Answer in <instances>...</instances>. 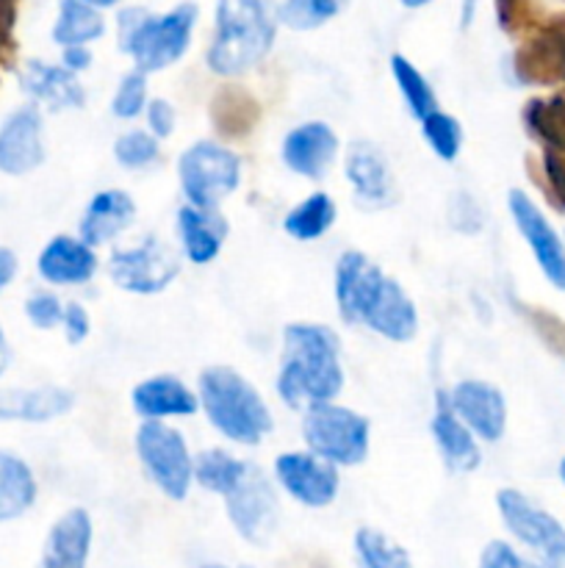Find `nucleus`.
Here are the masks:
<instances>
[{"mask_svg": "<svg viewBox=\"0 0 565 568\" xmlns=\"http://www.w3.org/2000/svg\"><path fill=\"white\" fill-rule=\"evenodd\" d=\"M332 294L343 325H360L393 344L419 336V308L397 277L360 250H343L332 272Z\"/></svg>", "mask_w": 565, "mask_h": 568, "instance_id": "obj_1", "label": "nucleus"}, {"mask_svg": "<svg viewBox=\"0 0 565 568\" xmlns=\"http://www.w3.org/2000/svg\"><path fill=\"white\" fill-rule=\"evenodd\" d=\"M341 338L332 327L319 322H288L282 327L280 369L275 392L291 410H308L314 405L336 403L343 392Z\"/></svg>", "mask_w": 565, "mask_h": 568, "instance_id": "obj_2", "label": "nucleus"}, {"mask_svg": "<svg viewBox=\"0 0 565 568\" xmlns=\"http://www.w3.org/2000/svg\"><path fill=\"white\" fill-rule=\"evenodd\" d=\"M277 28V0H216L205 64L219 78L247 75L271 53Z\"/></svg>", "mask_w": 565, "mask_h": 568, "instance_id": "obj_3", "label": "nucleus"}, {"mask_svg": "<svg viewBox=\"0 0 565 568\" xmlns=\"http://www.w3.org/2000/svg\"><path fill=\"white\" fill-rule=\"evenodd\" d=\"M197 399L208 425L227 442L258 447L275 430L264 394L233 366H205L197 377Z\"/></svg>", "mask_w": 565, "mask_h": 568, "instance_id": "obj_4", "label": "nucleus"}, {"mask_svg": "<svg viewBox=\"0 0 565 568\" xmlns=\"http://www.w3.org/2000/svg\"><path fill=\"white\" fill-rule=\"evenodd\" d=\"M197 3H181L164 14H150L147 9H122L116 17L120 28V50L131 55L133 70L153 75L177 64L192 48L194 26H197Z\"/></svg>", "mask_w": 565, "mask_h": 568, "instance_id": "obj_5", "label": "nucleus"}, {"mask_svg": "<svg viewBox=\"0 0 565 568\" xmlns=\"http://www.w3.org/2000/svg\"><path fill=\"white\" fill-rule=\"evenodd\" d=\"M299 430H302L305 449L338 469L360 466L369 458L371 422L347 405L325 403L302 410Z\"/></svg>", "mask_w": 565, "mask_h": 568, "instance_id": "obj_6", "label": "nucleus"}, {"mask_svg": "<svg viewBox=\"0 0 565 568\" xmlns=\"http://www.w3.org/2000/svg\"><path fill=\"white\" fill-rule=\"evenodd\" d=\"M177 181L186 205L219 211V205L242 186V159L216 139H199L177 159Z\"/></svg>", "mask_w": 565, "mask_h": 568, "instance_id": "obj_7", "label": "nucleus"}, {"mask_svg": "<svg viewBox=\"0 0 565 568\" xmlns=\"http://www.w3.org/2000/svg\"><path fill=\"white\" fill-rule=\"evenodd\" d=\"M133 444L147 480L166 499L183 503L194 488V455L186 436L166 422H142Z\"/></svg>", "mask_w": 565, "mask_h": 568, "instance_id": "obj_8", "label": "nucleus"}, {"mask_svg": "<svg viewBox=\"0 0 565 568\" xmlns=\"http://www.w3.org/2000/svg\"><path fill=\"white\" fill-rule=\"evenodd\" d=\"M496 510L510 536L530 552L532 568H565V527L518 488L496 491Z\"/></svg>", "mask_w": 565, "mask_h": 568, "instance_id": "obj_9", "label": "nucleus"}, {"mask_svg": "<svg viewBox=\"0 0 565 568\" xmlns=\"http://www.w3.org/2000/svg\"><path fill=\"white\" fill-rule=\"evenodd\" d=\"M181 253L164 244L161 239H144L136 247H120L111 253L109 270L111 283L127 294L150 297L161 294L181 275Z\"/></svg>", "mask_w": 565, "mask_h": 568, "instance_id": "obj_10", "label": "nucleus"}, {"mask_svg": "<svg viewBox=\"0 0 565 568\" xmlns=\"http://www.w3.org/2000/svg\"><path fill=\"white\" fill-rule=\"evenodd\" d=\"M275 483L294 499L297 505L310 510L330 508L341 491V471L338 466L316 458L308 449H294V453L277 455L271 464Z\"/></svg>", "mask_w": 565, "mask_h": 568, "instance_id": "obj_11", "label": "nucleus"}, {"mask_svg": "<svg viewBox=\"0 0 565 568\" xmlns=\"http://www.w3.org/2000/svg\"><path fill=\"white\" fill-rule=\"evenodd\" d=\"M507 209L510 216H513L515 231L521 233V239L530 247L541 275L546 277L548 286L565 292V239L554 231L541 205L521 189H510Z\"/></svg>", "mask_w": 565, "mask_h": 568, "instance_id": "obj_12", "label": "nucleus"}, {"mask_svg": "<svg viewBox=\"0 0 565 568\" xmlns=\"http://www.w3.org/2000/svg\"><path fill=\"white\" fill-rule=\"evenodd\" d=\"M225 514L233 530L253 547H266L277 530L280 508H277L275 486L266 480L258 466H249L242 486L225 497Z\"/></svg>", "mask_w": 565, "mask_h": 568, "instance_id": "obj_13", "label": "nucleus"}, {"mask_svg": "<svg viewBox=\"0 0 565 568\" xmlns=\"http://www.w3.org/2000/svg\"><path fill=\"white\" fill-rule=\"evenodd\" d=\"M513 70L530 87L565 89V11L546 17L515 50Z\"/></svg>", "mask_w": 565, "mask_h": 568, "instance_id": "obj_14", "label": "nucleus"}, {"mask_svg": "<svg viewBox=\"0 0 565 568\" xmlns=\"http://www.w3.org/2000/svg\"><path fill=\"white\" fill-rule=\"evenodd\" d=\"M449 408L476 436V442L496 444L507 430V399L502 388L480 377L458 381L446 392Z\"/></svg>", "mask_w": 565, "mask_h": 568, "instance_id": "obj_15", "label": "nucleus"}, {"mask_svg": "<svg viewBox=\"0 0 565 568\" xmlns=\"http://www.w3.org/2000/svg\"><path fill=\"white\" fill-rule=\"evenodd\" d=\"M343 175L352 186L358 205L369 211L388 209L397 200V181H393L391 161L369 139H355L343 153Z\"/></svg>", "mask_w": 565, "mask_h": 568, "instance_id": "obj_16", "label": "nucleus"}, {"mask_svg": "<svg viewBox=\"0 0 565 568\" xmlns=\"http://www.w3.org/2000/svg\"><path fill=\"white\" fill-rule=\"evenodd\" d=\"M338 133L332 131L330 122L308 120L294 125L291 131L282 136L280 159L288 172L308 181H321L338 159Z\"/></svg>", "mask_w": 565, "mask_h": 568, "instance_id": "obj_17", "label": "nucleus"}, {"mask_svg": "<svg viewBox=\"0 0 565 568\" xmlns=\"http://www.w3.org/2000/svg\"><path fill=\"white\" fill-rule=\"evenodd\" d=\"M44 164V120L37 105H22L0 122V172L31 175Z\"/></svg>", "mask_w": 565, "mask_h": 568, "instance_id": "obj_18", "label": "nucleus"}, {"mask_svg": "<svg viewBox=\"0 0 565 568\" xmlns=\"http://www.w3.org/2000/svg\"><path fill=\"white\" fill-rule=\"evenodd\" d=\"M97 270V250L89 247L81 236L59 233L37 255L39 277L50 286H86L94 281Z\"/></svg>", "mask_w": 565, "mask_h": 568, "instance_id": "obj_19", "label": "nucleus"}, {"mask_svg": "<svg viewBox=\"0 0 565 568\" xmlns=\"http://www.w3.org/2000/svg\"><path fill=\"white\" fill-rule=\"evenodd\" d=\"M131 408L142 422L186 419L197 414L199 399L177 375H153L133 386Z\"/></svg>", "mask_w": 565, "mask_h": 568, "instance_id": "obj_20", "label": "nucleus"}, {"mask_svg": "<svg viewBox=\"0 0 565 568\" xmlns=\"http://www.w3.org/2000/svg\"><path fill=\"white\" fill-rule=\"evenodd\" d=\"M94 544V521L86 508H70L53 521L37 568H86Z\"/></svg>", "mask_w": 565, "mask_h": 568, "instance_id": "obj_21", "label": "nucleus"}, {"mask_svg": "<svg viewBox=\"0 0 565 568\" xmlns=\"http://www.w3.org/2000/svg\"><path fill=\"white\" fill-rule=\"evenodd\" d=\"M136 211V200L131 197V192H125V189H100L83 209L81 222H78V236L89 247H103V244L114 242L122 231L133 225Z\"/></svg>", "mask_w": 565, "mask_h": 568, "instance_id": "obj_22", "label": "nucleus"}, {"mask_svg": "<svg viewBox=\"0 0 565 568\" xmlns=\"http://www.w3.org/2000/svg\"><path fill=\"white\" fill-rule=\"evenodd\" d=\"M227 220L219 211L194 209L183 205L177 211V239H181V255L194 266L214 264L222 255L227 242Z\"/></svg>", "mask_w": 565, "mask_h": 568, "instance_id": "obj_23", "label": "nucleus"}, {"mask_svg": "<svg viewBox=\"0 0 565 568\" xmlns=\"http://www.w3.org/2000/svg\"><path fill=\"white\" fill-rule=\"evenodd\" d=\"M430 433L435 447L441 449L449 469L458 471V475H471V471L480 469L482 464L480 442H476L474 433H471L469 427L454 416V410L449 408L446 392L435 394V410H432Z\"/></svg>", "mask_w": 565, "mask_h": 568, "instance_id": "obj_24", "label": "nucleus"}, {"mask_svg": "<svg viewBox=\"0 0 565 568\" xmlns=\"http://www.w3.org/2000/svg\"><path fill=\"white\" fill-rule=\"evenodd\" d=\"M75 408V394L64 386L0 388V422L48 425Z\"/></svg>", "mask_w": 565, "mask_h": 568, "instance_id": "obj_25", "label": "nucleus"}, {"mask_svg": "<svg viewBox=\"0 0 565 568\" xmlns=\"http://www.w3.org/2000/svg\"><path fill=\"white\" fill-rule=\"evenodd\" d=\"M22 89H25L37 103L48 105L50 111L81 109V105L86 103V92H83L78 75H72V72L64 70L61 64L28 61L25 72H22Z\"/></svg>", "mask_w": 565, "mask_h": 568, "instance_id": "obj_26", "label": "nucleus"}, {"mask_svg": "<svg viewBox=\"0 0 565 568\" xmlns=\"http://www.w3.org/2000/svg\"><path fill=\"white\" fill-rule=\"evenodd\" d=\"M39 483L25 458L0 449V525L17 521L37 505Z\"/></svg>", "mask_w": 565, "mask_h": 568, "instance_id": "obj_27", "label": "nucleus"}, {"mask_svg": "<svg viewBox=\"0 0 565 568\" xmlns=\"http://www.w3.org/2000/svg\"><path fill=\"white\" fill-rule=\"evenodd\" d=\"M336 220V200L327 192H314L286 211V216H282V231L294 242H316V239L327 236L332 231Z\"/></svg>", "mask_w": 565, "mask_h": 568, "instance_id": "obj_28", "label": "nucleus"}, {"mask_svg": "<svg viewBox=\"0 0 565 568\" xmlns=\"http://www.w3.org/2000/svg\"><path fill=\"white\" fill-rule=\"evenodd\" d=\"M249 466L253 464L236 458V455H230L227 449H203V453L194 458V486L225 499L227 494H233L242 486Z\"/></svg>", "mask_w": 565, "mask_h": 568, "instance_id": "obj_29", "label": "nucleus"}, {"mask_svg": "<svg viewBox=\"0 0 565 568\" xmlns=\"http://www.w3.org/2000/svg\"><path fill=\"white\" fill-rule=\"evenodd\" d=\"M524 125L543 150L565 153V89L548 98H532L524 105Z\"/></svg>", "mask_w": 565, "mask_h": 568, "instance_id": "obj_30", "label": "nucleus"}, {"mask_svg": "<svg viewBox=\"0 0 565 568\" xmlns=\"http://www.w3.org/2000/svg\"><path fill=\"white\" fill-rule=\"evenodd\" d=\"M105 33V20L97 9L81 0H61L59 20L53 26V42L61 48H89Z\"/></svg>", "mask_w": 565, "mask_h": 568, "instance_id": "obj_31", "label": "nucleus"}, {"mask_svg": "<svg viewBox=\"0 0 565 568\" xmlns=\"http://www.w3.org/2000/svg\"><path fill=\"white\" fill-rule=\"evenodd\" d=\"M388 64H391V75H393V81H397L399 94H402L404 105H408V111L413 120L421 122L424 116H430L432 111L441 109V105H438L435 89L430 87V81L424 78V72H421L419 67L408 59V55L393 53Z\"/></svg>", "mask_w": 565, "mask_h": 568, "instance_id": "obj_32", "label": "nucleus"}, {"mask_svg": "<svg viewBox=\"0 0 565 568\" xmlns=\"http://www.w3.org/2000/svg\"><path fill=\"white\" fill-rule=\"evenodd\" d=\"M355 555L360 568H413L408 549L377 527H360L355 532Z\"/></svg>", "mask_w": 565, "mask_h": 568, "instance_id": "obj_33", "label": "nucleus"}, {"mask_svg": "<svg viewBox=\"0 0 565 568\" xmlns=\"http://www.w3.org/2000/svg\"><path fill=\"white\" fill-rule=\"evenodd\" d=\"M258 114V103L249 94L236 92V89H225L219 98H214V109H210L214 125L225 136H244V133H249Z\"/></svg>", "mask_w": 565, "mask_h": 568, "instance_id": "obj_34", "label": "nucleus"}, {"mask_svg": "<svg viewBox=\"0 0 565 568\" xmlns=\"http://www.w3.org/2000/svg\"><path fill=\"white\" fill-rule=\"evenodd\" d=\"M421 136H424L427 148L435 153V159L446 161V164H452V161H458L460 150H463V125H460L458 116L446 114L443 109L432 111L430 116H424L421 120Z\"/></svg>", "mask_w": 565, "mask_h": 568, "instance_id": "obj_35", "label": "nucleus"}, {"mask_svg": "<svg viewBox=\"0 0 565 568\" xmlns=\"http://www.w3.org/2000/svg\"><path fill=\"white\" fill-rule=\"evenodd\" d=\"M343 0H282L277 3L280 26L291 31H314L341 14Z\"/></svg>", "mask_w": 565, "mask_h": 568, "instance_id": "obj_36", "label": "nucleus"}, {"mask_svg": "<svg viewBox=\"0 0 565 568\" xmlns=\"http://www.w3.org/2000/svg\"><path fill=\"white\" fill-rule=\"evenodd\" d=\"M161 153V142L147 131V128H131V131L120 133L114 142V161L122 170H144V166L155 164Z\"/></svg>", "mask_w": 565, "mask_h": 568, "instance_id": "obj_37", "label": "nucleus"}, {"mask_svg": "<svg viewBox=\"0 0 565 568\" xmlns=\"http://www.w3.org/2000/svg\"><path fill=\"white\" fill-rule=\"evenodd\" d=\"M150 103V89H147V75L138 70L125 72L120 78L114 89V98H111V114L116 120H136L144 114Z\"/></svg>", "mask_w": 565, "mask_h": 568, "instance_id": "obj_38", "label": "nucleus"}, {"mask_svg": "<svg viewBox=\"0 0 565 568\" xmlns=\"http://www.w3.org/2000/svg\"><path fill=\"white\" fill-rule=\"evenodd\" d=\"M25 316L37 331H53V327H61L64 303L59 300V294L39 288L25 300Z\"/></svg>", "mask_w": 565, "mask_h": 568, "instance_id": "obj_39", "label": "nucleus"}, {"mask_svg": "<svg viewBox=\"0 0 565 568\" xmlns=\"http://www.w3.org/2000/svg\"><path fill=\"white\" fill-rule=\"evenodd\" d=\"M541 178L548 200L565 211V153L541 150Z\"/></svg>", "mask_w": 565, "mask_h": 568, "instance_id": "obj_40", "label": "nucleus"}, {"mask_svg": "<svg viewBox=\"0 0 565 568\" xmlns=\"http://www.w3.org/2000/svg\"><path fill=\"white\" fill-rule=\"evenodd\" d=\"M449 225L460 233H480L485 225L480 203L465 192L454 194L452 203H449Z\"/></svg>", "mask_w": 565, "mask_h": 568, "instance_id": "obj_41", "label": "nucleus"}, {"mask_svg": "<svg viewBox=\"0 0 565 568\" xmlns=\"http://www.w3.org/2000/svg\"><path fill=\"white\" fill-rule=\"evenodd\" d=\"M144 122H147V131L153 133L158 142L170 139L175 133L177 125V111L170 100L164 98H150L147 109H144Z\"/></svg>", "mask_w": 565, "mask_h": 568, "instance_id": "obj_42", "label": "nucleus"}, {"mask_svg": "<svg viewBox=\"0 0 565 568\" xmlns=\"http://www.w3.org/2000/svg\"><path fill=\"white\" fill-rule=\"evenodd\" d=\"M476 568H532L521 552H515L513 544L507 541H487L480 552Z\"/></svg>", "mask_w": 565, "mask_h": 568, "instance_id": "obj_43", "label": "nucleus"}, {"mask_svg": "<svg viewBox=\"0 0 565 568\" xmlns=\"http://www.w3.org/2000/svg\"><path fill=\"white\" fill-rule=\"evenodd\" d=\"M61 331L70 344H83L92 333V316H89L86 305L81 303H64V316H61Z\"/></svg>", "mask_w": 565, "mask_h": 568, "instance_id": "obj_44", "label": "nucleus"}, {"mask_svg": "<svg viewBox=\"0 0 565 568\" xmlns=\"http://www.w3.org/2000/svg\"><path fill=\"white\" fill-rule=\"evenodd\" d=\"M61 67H64V70H70L72 75H78V72H86L89 67H92V50L89 48H64V53H61Z\"/></svg>", "mask_w": 565, "mask_h": 568, "instance_id": "obj_45", "label": "nucleus"}, {"mask_svg": "<svg viewBox=\"0 0 565 568\" xmlns=\"http://www.w3.org/2000/svg\"><path fill=\"white\" fill-rule=\"evenodd\" d=\"M17 272H20V258L14 255V250H9L0 244V294H3L11 283H14Z\"/></svg>", "mask_w": 565, "mask_h": 568, "instance_id": "obj_46", "label": "nucleus"}, {"mask_svg": "<svg viewBox=\"0 0 565 568\" xmlns=\"http://www.w3.org/2000/svg\"><path fill=\"white\" fill-rule=\"evenodd\" d=\"M11 361H14V353H11V344H9V338H6L3 325H0V377L9 372Z\"/></svg>", "mask_w": 565, "mask_h": 568, "instance_id": "obj_47", "label": "nucleus"}, {"mask_svg": "<svg viewBox=\"0 0 565 568\" xmlns=\"http://www.w3.org/2000/svg\"><path fill=\"white\" fill-rule=\"evenodd\" d=\"M474 9H476V0H463V14H460V26L469 28L474 22Z\"/></svg>", "mask_w": 565, "mask_h": 568, "instance_id": "obj_48", "label": "nucleus"}, {"mask_svg": "<svg viewBox=\"0 0 565 568\" xmlns=\"http://www.w3.org/2000/svg\"><path fill=\"white\" fill-rule=\"evenodd\" d=\"M81 3L92 6V9H97V11H103V9H114V6L120 3V0H81Z\"/></svg>", "mask_w": 565, "mask_h": 568, "instance_id": "obj_49", "label": "nucleus"}, {"mask_svg": "<svg viewBox=\"0 0 565 568\" xmlns=\"http://www.w3.org/2000/svg\"><path fill=\"white\" fill-rule=\"evenodd\" d=\"M399 3H402L404 9H424V6H430L432 0H399Z\"/></svg>", "mask_w": 565, "mask_h": 568, "instance_id": "obj_50", "label": "nucleus"}, {"mask_svg": "<svg viewBox=\"0 0 565 568\" xmlns=\"http://www.w3.org/2000/svg\"><path fill=\"white\" fill-rule=\"evenodd\" d=\"M559 483H563V486H565V455H563V460H559Z\"/></svg>", "mask_w": 565, "mask_h": 568, "instance_id": "obj_51", "label": "nucleus"}, {"mask_svg": "<svg viewBox=\"0 0 565 568\" xmlns=\"http://www.w3.org/2000/svg\"><path fill=\"white\" fill-rule=\"evenodd\" d=\"M199 568H225V566H216V564H208V566H199Z\"/></svg>", "mask_w": 565, "mask_h": 568, "instance_id": "obj_52", "label": "nucleus"}]
</instances>
